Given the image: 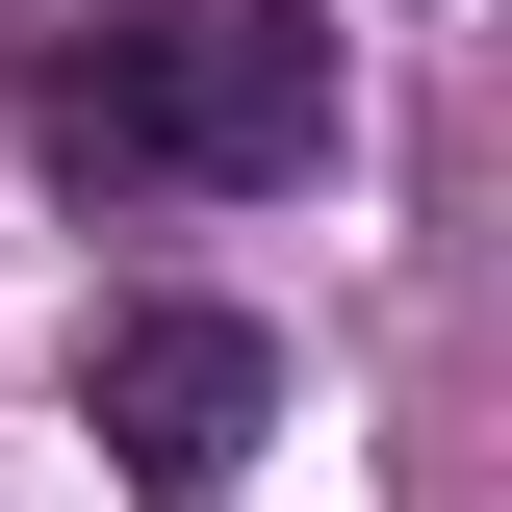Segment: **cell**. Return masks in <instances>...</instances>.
I'll return each instance as SVG.
<instances>
[{
    "label": "cell",
    "mask_w": 512,
    "mask_h": 512,
    "mask_svg": "<svg viewBox=\"0 0 512 512\" xmlns=\"http://www.w3.org/2000/svg\"><path fill=\"white\" fill-rule=\"evenodd\" d=\"M26 154L77 205H256L333 154V26L308 0H77L26 26Z\"/></svg>",
    "instance_id": "6da1fadb"
},
{
    "label": "cell",
    "mask_w": 512,
    "mask_h": 512,
    "mask_svg": "<svg viewBox=\"0 0 512 512\" xmlns=\"http://www.w3.org/2000/svg\"><path fill=\"white\" fill-rule=\"evenodd\" d=\"M77 436H103L154 512H205L256 436H282V333H256V308H103V333H77Z\"/></svg>",
    "instance_id": "7a4b0ae2"
}]
</instances>
